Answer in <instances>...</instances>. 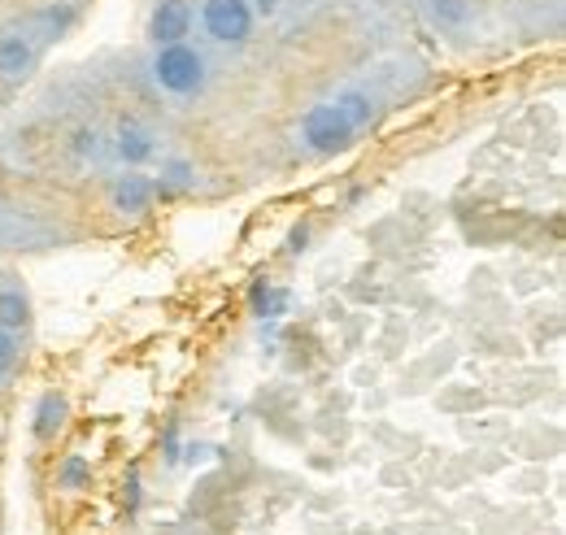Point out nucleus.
Returning a JSON list of instances; mask_svg holds the SVG:
<instances>
[{
	"label": "nucleus",
	"mask_w": 566,
	"mask_h": 535,
	"mask_svg": "<svg viewBox=\"0 0 566 535\" xmlns=\"http://www.w3.org/2000/svg\"><path fill=\"white\" fill-rule=\"evenodd\" d=\"M384 101L370 83H340L336 92L318 96L301 118H296V153L310 161H327L345 148H354L357 135L366 132L379 118Z\"/></svg>",
	"instance_id": "nucleus-1"
},
{
	"label": "nucleus",
	"mask_w": 566,
	"mask_h": 535,
	"mask_svg": "<svg viewBox=\"0 0 566 535\" xmlns=\"http://www.w3.org/2000/svg\"><path fill=\"white\" fill-rule=\"evenodd\" d=\"M83 479H87V462H83V458H71V462H66V466L57 470V483H62V487H83Z\"/></svg>",
	"instance_id": "nucleus-15"
},
{
	"label": "nucleus",
	"mask_w": 566,
	"mask_h": 535,
	"mask_svg": "<svg viewBox=\"0 0 566 535\" xmlns=\"http://www.w3.org/2000/svg\"><path fill=\"white\" fill-rule=\"evenodd\" d=\"M22 353H27V344H22V332H9V327H0V384H9V379H13V370L22 366Z\"/></svg>",
	"instance_id": "nucleus-14"
},
{
	"label": "nucleus",
	"mask_w": 566,
	"mask_h": 535,
	"mask_svg": "<svg viewBox=\"0 0 566 535\" xmlns=\"http://www.w3.org/2000/svg\"><path fill=\"white\" fill-rule=\"evenodd\" d=\"M161 135L153 132L140 118H127L118 123L114 132L105 135V157L118 166V170H148L157 157H161Z\"/></svg>",
	"instance_id": "nucleus-4"
},
{
	"label": "nucleus",
	"mask_w": 566,
	"mask_h": 535,
	"mask_svg": "<svg viewBox=\"0 0 566 535\" xmlns=\"http://www.w3.org/2000/svg\"><path fill=\"white\" fill-rule=\"evenodd\" d=\"M66 418H71V401H66L62 392H44V397L35 401V422H31L35 440H53V436L66 427Z\"/></svg>",
	"instance_id": "nucleus-11"
},
{
	"label": "nucleus",
	"mask_w": 566,
	"mask_h": 535,
	"mask_svg": "<svg viewBox=\"0 0 566 535\" xmlns=\"http://www.w3.org/2000/svg\"><path fill=\"white\" fill-rule=\"evenodd\" d=\"M144 78L161 101L188 109V105H201L210 96L218 70H213L210 49L201 40H179V44H148Z\"/></svg>",
	"instance_id": "nucleus-2"
},
{
	"label": "nucleus",
	"mask_w": 566,
	"mask_h": 535,
	"mask_svg": "<svg viewBox=\"0 0 566 535\" xmlns=\"http://www.w3.org/2000/svg\"><path fill=\"white\" fill-rule=\"evenodd\" d=\"M74 22H78V9L66 4V0H53V4H44V9H35V13L27 18V31H31L40 44H57V40L71 35Z\"/></svg>",
	"instance_id": "nucleus-9"
},
{
	"label": "nucleus",
	"mask_w": 566,
	"mask_h": 535,
	"mask_svg": "<svg viewBox=\"0 0 566 535\" xmlns=\"http://www.w3.org/2000/svg\"><path fill=\"white\" fill-rule=\"evenodd\" d=\"M423 13L444 35H462L475 27V0H423Z\"/></svg>",
	"instance_id": "nucleus-10"
},
{
	"label": "nucleus",
	"mask_w": 566,
	"mask_h": 535,
	"mask_svg": "<svg viewBox=\"0 0 566 535\" xmlns=\"http://www.w3.org/2000/svg\"><path fill=\"white\" fill-rule=\"evenodd\" d=\"M153 204H157V183H153L148 170H123V175H114V183H109V209L118 218H144Z\"/></svg>",
	"instance_id": "nucleus-7"
},
{
	"label": "nucleus",
	"mask_w": 566,
	"mask_h": 535,
	"mask_svg": "<svg viewBox=\"0 0 566 535\" xmlns=\"http://www.w3.org/2000/svg\"><path fill=\"white\" fill-rule=\"evenodd\" d=\"M192 31H197L192 0H153L148 4V22H144L148 44H179V40H192Z\"/></svg>",
	"instance_id": "nucleus-6"
},
{
	"label": "nucleus",
	"mask_w": 566,
	"mask_h": 535,
	"mask_svg": "<svg viewBox=\"0 0 566 535\" xmlns=\"http://www.w3.org/2000/svg\"><path fill=\"white\" fill-rule=\"evenodd\" d=\"M31 323V296L22 283H0V327L9 332H27Z\"/></svg>",
	"instance_id": "nucleus-12"
},
{
	"label": "nucleus",
	"mask_w": 566,
	"mask_h": 535,
	"mask_svg": "<svg viewBox=\"0 0 566 535\" xmlns=\"http://www.w3.org/2000/svg\"><path fill=\"white\" fill-rule=\"evenodd\" d=\"M40 62H44V44L27 31V22L0 27V83H9V87L31 83Z\"/></svg>",
	"instance_id": "nucleus-5"
},
{
	"label": "nucleus",
	"mask_w": 566,
	"mask_h": 535,
	"mask_svg": "<svg viewBox=\"0 0 566 535\" xmlns=\"http://www.w3.org/2000/svg\"><path fill=\"white\" fill-rule=\"evenodd\" d=\"M71 157L78 166H96V161H109L105 157V132H96V127H78L71 135Z\"/></svg>",
	"instance_id": "nucleus-13"
},
{
	"label": "nucleus",
	"mask_w": 566,
	"mask_h": 535,
	"mask_svg": "<svg viewBox=\"0 0 566 535\" xmlns=\"http://www.w3.org/2000/svg\"><path fill=\"white\" fill-rule=\"evenodd\" d=\"M153 166H157V175H153L157 197H184V192L201 188V166L192 157H184V153H161Z\"/></svg>",
	"instance_id": "nucleus-8"
},
{
	"label": "nucleus",
	"mask_w": 566,
	"mask_h": 535,
	"mask_svg": "<svg viewBox=\"0 0 566 535\" xmlns=\"http://www.w3.org/2000/svg\"><path fill=\"white\" fill-rule=\"evenodd\" d=\"M249 4H253L258 18H275L280 13V0H249Z\"/></svg>",
	"instance_id": "nucleus-16"
},
{
	"label": "nucleus",
	"mask_w": 566,
	"mask_h": 535,
	"mask_svg": "<svg viewBox=\"0 0 566 535\" xmlns=\"http://www.w3.org/2000/svg\"><path fill=\"white\" fill-rule=\"evenodd\" d=\"M258 31V13L249 0H197V31L206 49H222V53H235V49H249Z\"/></svg>",
	"instance_id": "nucleus-3"
}]
</instances>
